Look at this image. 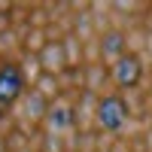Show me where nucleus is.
Here are the masks:
<instances>
[{
	"instance_id": "f257e3e1",
	"label": "nucleus",
	"mask_w": 152,
	"mask_h": 152,
	"mask_svg": "<svg viewBox=\"0 0 152 152\" xmlns=\"http://www.w3.org/2000/svg\"><path fill=\"white\" fill-rule=\"evenodd\" d=\"M125 116H128L125 100H119V97H104V100H100L97 119H100V125H104L107 131H119L125 125Z\"/></svg>"
},
{
	"instance_id": "f03ea898",
	"label": "nucleus",
	"mask_w": 152,
	"mask_h": 152,
	"mask_svg": "<svg viewBox=\"0 0 152 152\" xmlns=\"http://www.w3.org/2000/svg\"><path fill=\"white\" fill-rule=\"evenodd\" d=\"M18 91H21V73L12 64H6L0 70V104H12L18 97Z\"/></svg>"
},
{
	"instance_id": "7ed1b4c3",
	"label": "nucleus",
	"mask_w": 152,
	"mask_h": 152,
	"mask_svg": "<svg viewBox=\"0 0 152 152\" xmlns=\"http://www.w3.org/2000/svg\"><path fill=\"white\" fill-rule=\"evenodd\" d=\"M116 79L125 88H134L137 82H140V61H137L134 55H122L116 61Z\"/></svg>"
}]
</instances>
